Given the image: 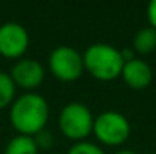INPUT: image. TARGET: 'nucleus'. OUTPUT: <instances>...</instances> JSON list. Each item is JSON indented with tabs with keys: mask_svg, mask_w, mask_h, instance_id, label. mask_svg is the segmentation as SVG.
I'll return each instance as SVG.
<instances>
[{
	"mask_svg": "<svg viewBox=\"0 0 156 154\" xmlns=\"http://www.w3.org/2000/svg\"><path fill=\"white\" fill-rule=\"evenodd\" d=\"M120 77L129 88L140 91V89H146L152 85L153 70L146 60H143L140 57H132L124 62Z\"/></svg>",
	"mask_w": 156,
	"mask_h": 154,
	"instance_id": "nucleus-8",
	"label": "nucleus"
},
{
	"mask_svg": "<svg viewBox=\"0 0 156 154\" xmlns=\"http://www.w3.org/2000/svg\"><path fill=\"white\" fill-rule=\"evenodd\" d=\"M15 85L8 73L0 71V109L8 107L15 100Z\"/></svg>",
	"mask_w": 156,
	"mask_h": 154,
	"instance_id": "nucleus-11",
	"label": "nucleus"
},
{
	"mask_svg": "<svg viewBox=\"0 0 156 154\" xmlns=\"http://www.w3.org/2000/svg\"><path fill=\"white\" fill-rule=\"evenodd\" d=\"M9 76L15 86H20L32 92L43 83L46 70L40 60L30 57H21L12 65Z\"/></svg>",
	"mask_w": 156,
	"mask_h": 154,
	"instance_id": "nucleus-7",
	"label": "nucleus"
},
{
	"mask_svg": "<svg viewBox=\"0 0 156 154\" xmlns=\"http://www.w3.org/2000/svg\"><path fill=\"white\" fill-rule=\"evenodd\" d=\"M49 103L37 92H26L17 97L9 109V121L12 127L24 136H35L46 130L49 121Z\"/></svg>",
	"mask_w": 156,
	"mask_h": 154,
	"instance_id": "nucleus-1",
	"label": "nucleus"
},
{
	"mask_svg": "<svg viewBox=\"0 0 156 154\" xmlns=\"http://www.w3.org/2000/svg\"><path fill=\"white\" fill-rule=\"evenodd\" d=\"M34 139H35V144H37L38 150H41V148L47 150V148H50V147H52V144H53L52 133H50V132H47V130L40 132L38 135H35V136H34Z\"/></svg>",
	"mask_w": 156,
	"mask_h": 154,
	"instance_id": "nucleus-13",
	"label": "nucleus"
},
{
	"mask_svg": "<svg viewBox=\"0 0 156 154\" xmlns=\"http://www.w3.org/2000/svg\"><path fill=\"white\" fill-rule=\"evenodd\" d=\"M29 47V33L20 23L8 21L0 26V54L8 59H21Z\"/></svg>",
	"mask_w": 156,
	"mask_h": 154,
	"instance_id": "nucleus-6",
	"label": "nucleus"
},
{
	"mask_svg": "<svg viewBox=\"0 0 156 154\" xmlns=\"http://www.w3.org/2000/svg\"><path fill=\"white\" fill-rule=\"evenodd\" d=\"M133 49L140 54H149L156 49V30L150 26L140 29L133 36Z\"/></svg>",
	"mask_w": 156,
	"mask_h": 154,
	"instance_id": "nucleus-10",
	"label": "nucleus"
},
{
	"mask_svg": "<svg viewBox=\"0 0 156 154\" xmlns=\"http://www.w3.org/2000/svg\"><path fill=\"white\" fill-rule=\"evenodd\" d=\"M59 130L61 133L76 142H82L93 133L94 116L88 106L79 101L65 104L59 113Z\"/></svg>",
	"mask_w": 156,
	"mask_h": 154,
	"instance_id": "nucleus-3",
	"label": "nucleus"
},
{
	"mask_svg": "<svg viewBox=\"0 0 156 154\" xmlns=\"http://www.w3.org/2000/svg\"><path fill=\"white\" fill-rule=\"evenodd\" d=\"M82 59L85 71L102 82H111L120 77L124 65L121 50L106 43H96L88 46L82 54Z\"/></svg>",
	"mask_w": 156,
	"mask_h": 154,
	"instance_id": "nucleus-2",
	"label": "nucleus"
},
{
	"mask_svg": "<svg viewBox=\"0 0 156 154\" xmlns=\"http://www.w3.org/2000/svg\"><path fill=\"white\" fill-rule=\"evenodd\" d=\"M67 154H105V151L96 144L93 142H87V141H82V142H76Z\"/></svg>",
	"mask_w": 156,
	"mask_h": 154,
	"instance_id": "nucleus-12",
	"label": "nucleus"
},
{
	"mask_svg": "<svg viewBox=\"0 0 156 154\" xmlns=\"http://www.w3.org/2000/svg\"><path fill=\"white\" fill-rule=\"evenodd\" d=\"M114 154H136V153L132 151V150H118L117 153H114Z\"/></svg>",
	"mask_w": 156,
	"mask_h": 154,
	"instance_id": "nucleus-15",
	"label": "nucleus"
},
{
	"mask_svg": "<svg viewBox=\"0 0 156 154\" xmlns=\"http://www.w3.org/2000/svg\"><path fill=\"white\" fill-rule=\"evenodd\" d=\"M147 21L149 26L156 30V0H150L147 5Z\"/></svg>",
	"mask_w": 156,
	"mask_h": 154,
	"instance_id": "nucleus-14",
	"label": "nucleus"
},
{
	"mask_svg": "<svg viewBox=\"0 0 156 154\" xmlns=\"http://www.w3.org/2000/svg\"><path fill=\"white\" fill-rule=\"evenodd\" d=\"M40 150L32 136L17 135L5 147V154H38Z\"/></svg>",
	"mask_w": 156,
	"mask_h": 154,
	"instance_id": "nucleus-9",
	"label": "nucleus"
},
{
	"mask_svg": "<svg viewBox=\"0 0 156 154\" xmlns=\"http://www.w3.org/2000/svg\"><path fill=\"white\" fill-rule=\"evenodd\" d=\"M130 130L129 119L120 112L106 110L94 118L93 133L103 145L118 147L124 144L130 136Z\"/></svg>",
	"mask_w": 156,
	"mask_h": 154,
	"instance_id": "nucleus-4",
	"label": "nucleus"
},
{
	"mask_svg": "<svg viewBox=\"0 0 156 154\" xmlns=\"http://www.w3.org/2000/svg\"><path fill=\"white\" fill-rule=\"evenodd\" d=\"M49 70L61 82H74L85 71L82 54L74 47L59 46L49 56Z\"/></svg>",
	"mask_w": 156,
	"mask_h": 154,
	"instance_id": "nucleus-5",
	"label": "nucleus"
}]
</instances>
